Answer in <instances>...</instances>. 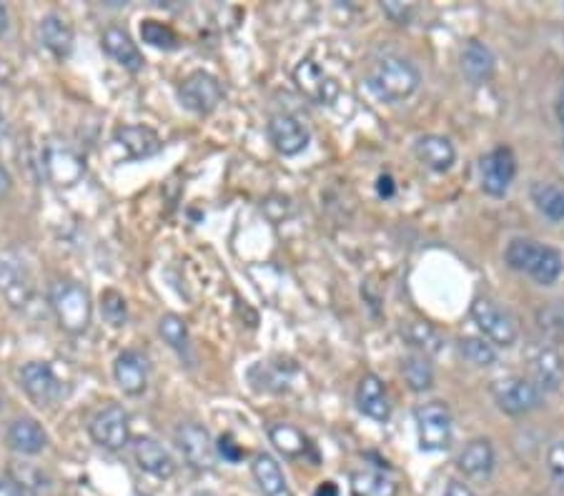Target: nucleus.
<instances>
[{
    "label": "nucleus",
    "mask_w": 564,
    "mask_h": 496,
    "mask_svg": "<svg viewBox=\"0 0 564 496\" xmlns=\"http://www.w3.org/2000/svg\"><path fill=\"white\" fill-rule=\"evenodd\" d=\"M18 379H21V389L26 391V396L38 409H48V406L58 404V399L63 394L61 379L51 369V364H43V361L23 364Z\"/></svg>",
    "instance_id": "1a4fd4ad"
},
{
    "label": "nucleus",
    "mask_w": 564,
    "mask_h": 496,
    "mask_svg": "<svg viewBox=\"0 0 564 496\" xmlns=\"http://www.w3.org/2000/svg\"><path fill=\"white\" fill-rule=\"evenodd\" d=\"M178 101L191 113L209 116L224 101V88H221L219 78L211 76V73L194 71L191 76L183 78V83L178 86Z\"/></svg>",
    "instance_id": "0eeeda50"
},
{
    "label": "nucleus",
    "mask_w": 564,
    "mask_h": 496,
    "mask_svg": "<svg viewBox=\"0 0 564 496\" xmlns=\"http://www.w3.org/2000/svg\"><path fill=\"white\" fill-rule=\"evenodd\" d=\"M269 439L271 444H274L281 454L289 456V459H299V456H304L306 451H309V441H306V436L291 424L269 426Z\"/></svg>",
    "instance_id": "7c9ffc66"
},
{
    "label": "nucleus",
    "mask_w": 564,
    "mask_h": 496,
    "mask_svg": "<svg viewBox=\"0 0 564 496\" xmlns=\"http://www.w3.org/2000/svg\"><path fill=\"white\" fill-rule=\"evenodd\" d=\"M537 324L552 339H564V304H549L537 311Z\"/></svg>",
    "instance_id": "e433bc0d"
},
{
    "label": "nucleus",
    "mask_w": 564,
    "mask_h": 496,
    "mask_svg": "<svg viewBox=\"0 0 564 496\" xmlns=\"http://www.w3.org/2000/svg\"><path fill=\"white\" fill-rule=\"evenodd\" d=\"M414 421H417L419 449L429 451V454L449 449L454 434V421L447 404H442V401H429V404L419 406V409L414 411Z\"/></svg>",
    "instance_id": "39448f33"
},
{
    "label": "nucleus",
    "mask_w": 564,
    "mask_h": 496,
    "mask_svg": "<svg viewBox=\"0 0 564 496\" xmlns=\"http://www.w3.org/2000/svg\"><path fill=\"white\" fill-rule=\"evenodd\" d=\"M43 168H46V176L51 178L56 186H76L78 181L86 173V163L83 158L78 156L73 148L68 146H58V143H51V146L43 151Z\"/></svg>",
    "instance_id": "4468645a"
},
{
    "label": "nucleus",
    "mask_w": 564,
    "mask_h": 496,
    "mask_svg": "<svg viewBox=\"0 0 564 496\" xmlns=\"http://www.w3.org/2000/svg\"><path fill=\"white\" fill-rule=\"evenodd\" d=\"M459 471L469 479L484 481L492 476L494 466H497V454H494V446L489 439H472L462 449L457 459Z\"/></svg>",
    "instance_id": "4be33fe9"
},
{
    "label": "nucleus",
    "mask_w": 564,
    "mask_h": 496,
    "mask_svg": "<svg viewBox=\"0 0 564 496\" xmlns=\"http://www.w3.org/2000/svg\"><path fill=\"white\" fill-rule=\"evenodd\" d=\"M269 138L281 156H299L301 151H306L311 141L309 128L291 113H279V116L271 118Z\"/></svg>",
    "instance_id": "2eb2a0df"
},
{
    "label": "nucleus",
    "mask_w": 564,
    "mask_h": 496,
    "mask_svg": "<svg viewBox=\"0 0 564 496\" xmlns=\"http://www.w3.org/2000/svg\"><path fill=\"white\" fill-rule=\"evenodd\" d=\"M547 471L554 484L564 491V441H552V444H549Z\"/></svg>",
    "instance_id": "58836bf2"
},
{
    "label": "nucleus",
    "mask_w": 564,
    "mask_h": 496,
    "mask_svg": "<svg viewBox=\"0 0 564 496\" xmlns=\"http://www.w3.org/2000/svg\"><path fill=\"white\" fill-rule=\"evenodd\" d=\"M351 496H397L399 484L379 469H359L349 479Z\"/></svg>",
    "instance_id": "cd10ccee"
},
{
    "label": "nucleus",
    "mask_w": 564,
    "mask_h": 496,
    "mask_svg": "<svg viewBox=\"0 0 564 496\" xmlns=\"http://www.w3.org/2000/svg\"><path fill=\"white\" fill-rule=\"evenodd\" d=\"M136 496H146V494H136Z\"/></svg>",
    "instance_id": "864d4df0"
},
{
    "label": "nucleus",
    "mask_w": 564,
    "mask_h": 496,
    "mask_svg": "<svg viewBox=\"0 0 564 496\" xmlns=\"http://www.w3.org/2000/svg\"><path fill=\"white\" fill-rule=\"evenodd\" d=\"M366 83L382 101L399 103L412 98L422 86V73L409 58L382 56L366 73Z\"/></svg>",
    "instance_id": "f03ea898"
},
{
    "label": "nucleus",
    "mask_w": 564,
    "mask_h": 496,
    "mask_svg": "<svg viewBox=\"0 0 564 496\" xmlns=\"http://www.w3.org/2000/svg\"><path fill=\"white\" fill-rule=\"evenodd\" d=\"M0 406H3V399H0Z\"/></svg>",
    "instance_id": "603ef678"
},
{
    "label": "nucleus",
    "mask_w": 564,
    "mask_h": 496,
    "mask_svg": "<svg viewBox=\"0 0 564 496\" xmlns=\"http://www.w3.org/2000/svg\"><path fill=\"white\" fill-rule=\"evenodd\" d=\"M133 459L141 466L146 474L156 476V479H171L176 474V461L171 459L166 449L158 444L151 436H138L133 441Z\"/></svg>",
    "instance_id": "412c9836"
},
{
    "label": "nucleus",
    "mask_w": 564,
    "mask_h": 496,
    "mask_svg": "<svg viewBox=\"0 0 564 496\" xmlns=\"http://www.w3.org/2000/svg\"><path fill=\"white\" fill-rule=\"evenodd\" d=\"M494 401H497L499 409L509 416H524L532 414L542 406V391L532 384L524 376H502V379H494L492 386Z\"/></svg>",
    "instance_id": "423d86ee"
},
{
    "label": "nucleus",
    "mask_w": 564,
    "mask_h": 496,
    "mask_svg": "<svg viewBox=\"0 0 564 496\" xmlns=\"http://www.w3.org/2000/svg\"><path fill=\"white\" fill-rule=\"evenodd\" d=\"M113 141L123 148L128 161H143L161 151V138L148 126H118Z\"/></svg>",
    "instance_id": "6ab92c4d"
},
{
    "label": "nucleus",
    "mask_w": 564,
    "mask_h": 496,
    "mask_svg": "<svg viewBox=\"0 0 564 496\" xmlns=\"http://www.w3.org/2000/svg\"><path fill=\"white\" fill-rule=\"evenodd\" d=\"M379 196H384V198H389V196H394V181H392V176H382L379 178Z\"/></svg>",
    "instance_id": "c03bdc74"
},
{
    "label": "nucleus",
    "mask_w": 564,
    "mask_h": 496,
    "mask_svg": "<svg viewBox=\"0 0 564 496\" xmlns=\"http://www.w3.org/2000/svg\"><path fill=\"white\" fill-rule=\"evenodd\" d=\"M404 379H407L409 389L424 394L434 386V366L429 361V356L424 354H409L402 364Z\"/></svg>",
    "instance_id": "2f4dec72"
},
{
    "label": "nucleus",
    "mask_w": 564,
    "mask_h": 496,
    "mask_svg": "<svg viewBox=\"0 0 564 496\" xmlns=\"http://www.w3.org/2000/svg\"><path fill=\"white\" fill-rule=\"evenodd\" d=\"M444 496H477V494H474L472 486H467L464 481H449Z\"/></svg>",
    "instance_id": "79ce46f5"
},
{
    "label": "nucleus",
    "mask_w": 564,
    "mask_h": 496,
    "mask_svg": "<svg viewBox=\"0 0 564 496\" xmlns=\"http://www.w3.org/2000/svg\"><path fill=\"white\" fill-rule=\"evenodd\" d=\"M414 156L422 163L424 168L434 173H447L449 168L457 161V151H454V143L449 138L437 136V133H427V136L417 138L414 143Z\"/></svg>",
    "instance_id": "aec40b11"
},
{
    "label": "nucleus",
    "mask_w": 564,
    "mask_h": 496,
    "mask_svg": "<svg viewBox=\"0 0 564 496\" xmlns=\"http://www.w3.org/2000/svg\"><path fill=\"white\" fill-rule=\"evenodd\" d=\"M6 28H8V11H6V6L0 3V36L6 33Z\"/></svg>",
    "instance_id": "de8ad7c7"
},
{
    "label": "nucleus",
    "mask_w": 564,
    "mask_h": 496,
    "mask_svg": "<svg viewBox=\"0 0 564 496\" xmlns=\"http://www.w3.org/2000/svg\"><path fill=\"white\" fill-rule=\"evenodd\" d=\"M51 309L66 334H83L91 326V294L76 281H56L51 286Z\"/></svg>",
    "instance_id": "7ed1b4c3"
},
{
    "label": "nucleus",
    "mask_w": 564,
    "mask_h": 496,
    "mask_svg": "<svg viewBox=\"0 0 564 496\" xmlns=\"http://www.w3.org/2000/svg\"><path fill=\"white\" fill-rule=\"evenodd\" d=\"M251 474H254L256 484H259L264 496H294L291 486L286 484V476L281 471L279 461L271 454H256L254 464H251Z\"/></svg>",
    "instance_id": "a878e982"
},
{
    "label": "nucleus",
    "mask_w": 564,
    "mask_h": 496,
    "mask_svg": "<svg viewBox=\"0 0 564 496\" xmlns=\"http://www.w3.org/2000/svg\"><path fill=\"white\" fill-rule=\"evenodd\" d=\"M13 181H11V173H8V168L0 163V196H6L8 191H11Z\"/></svg>",
    "instance_id": "37998d69"
},
{
    "label": "nucleus",
    "mask_w": 564,
    "mask_h": 496,
    "mask_svg": "<svg viewBox=\"0 0 564 496\" xmlns=\"http://www.w3.org/2000/svg\"><path fill=\"white\" fill-rule=\"evenodd\" d=\"M557 113H559V121H562V131H564V83H562V93H559Z\"/></svg>",
    "instance_id": "09e8293b"
},
{
    "label": "nucleus",
    "mask_w": 564,
    "mask_h": 496,
    "mask_svg": "<svg viewBox=\"0 0 564 496\" xmlns=\"http://www.w3.org/2000/svg\"><path fill=\"white\" fill-rule=\"evenodd\" d=\"M0 136H6V118H3V111H0Z\"/></svg>",
    "instance_id": "8fccbe9b"
},
{
    "label": "nucleus",
    "mask_w": 564,
    "mask_h": 496,
    "mask_svg": "<svg viewBox=\"0 0 564 496\" xmlns=\"http://www.w3.org/2000/svg\"><path fill=\"white\" fill-rule=\"evenodd\" d=\"M529 376L542 394L559 391L564 384V359L554 346H537L529 354Z\"/></svg>",
    "instance_id": "ddd939ff"
},
{
    "label": "nucleus",
    "mask_w": 564,
    "mask_h": 496,
    "mask_svg": "<svg viewBox=\"0 0 564 496\" xmlns=\"http://www.w3.org/2000/svg\"><path fill=\"white\" fill-rule=\"evenodd\" d=\"M216 451H219L226 461H231V464H236V461L244 459V449H241V446L236 444L231 436H221L219 444H216Z\"/></svg>",
    "instance_id": "a19ab883"
},
{
    "label": "nucleus",
    "mask_w": 564,
    "mask_h": 496,
    "mask_svg": "<svg viewBox=\"0 0 564 496\" xmlns=\"http://www.w3.org/2000/svg\"><path fill=\"white\" fill-rule=\"evenodd\" d=\"M113 379L121 386L123 394L141 396L148 386V361L141 351L126 349L118 354L113 364Z\"/></svg>",
    "instance_id": "f3484780"
},
{
    "label": "nucleus",
    "mask_w": 564,
    "mask_h": 496,
    "mask_svg": "<svg viewBox=\"0 0 564 496\" xmlns=\"http://www.w3.org/2000/svg\"><path fill=\"white\" fill-rule=\"evenodd\" d=\"M356 406H359L361 414L379 421V424L389 421V416H392V401H389L387 386H384V381L379 376H361L359 386H356Z\"/></svg>",
    "instance_id": "a211bd4d"
},
{
    "label": "nucleus",
    "mask_w": 564,
    "mask_h": 496,
    "mask_svg": "<svg viewBox=\"0 0 564 496\" xmlns=\"http://www.w3.org/2000/svg\"><path fill=\"white\" fill-rule=\"evenodd\" d=\"M158 334H161V339L166 341L178 356H188V351H191V334H188V326L181 316H161V319H158Z\"/></svg>",
    "instance_id": "473e14b6"
},
{
    "label": "nucleus",
    "mask_w": 564,
    "mask_h": 496,
    "mask_svg": "<svg viewBox=\"0 0 564 496\" xmlns=\"http://www.w3.org/2000/svg\"><path fill=\"white\" fill-rule=\"evenodd\" d=\"M101 314H103V319H106L111 326H123L128 319L126 299H123L118 291L108 289L106 294L101 296Z\"/></svg>",
    "instance_id": "4c0bfd02"
},
{
    "label": "nucleus",
    "mask_w": 564,
    "mask_h": 496,
    "mask_svg": "<svg viewBox=\"0 0 564 496\" xmlns=\"http://www.w3.org/2000/svg\"><path fill=\"white\" fill-rule=\"evenodd\" d=\"M194 496H219V494H214V491H196Z\"/></svg>",
    "instance_id": "3c124183"
},
{
    "label": "nucleus",
    "mask_w": 564,
    "mask_h": 496,
    "mask_svg": "<svg viewBox=\"0 0 564 496\" xmlns=\"http://www.w3.org/2000/svg\"><path fill=\"white\" fill-rule=\"evenodd\" d=\"M294 81L306 98H311L314 103H321V106H331L339 98V83H336V78H331L319 63L309 61V58L294 68Z\"/></svg>",
    "instance_id": "f8f14e48"
},
{
    "label": "nucleus",
    "mask_w": 564,
    "mask_h": 496,
    "mask_svg": "<svg viewBox=\"0 0 564 496\" xmlns=\"http://www.w3.org/2000/svg\"><path fill=\"white\" fill-rule=\"evenodd\" d=\"M88 431H91V439L98 446H103V449H123L128 444V439H131V424H128L126 409L118 404L103 406L91 419Z\"/></svg>",
    "instance_id": "9b49d317"
},
{
    "label": "nucleus",
    "mask_w": 564,
    "mask_h": 496,
    "mask_svg": "<svg viewBox=\"0 0 564 496\" xmlns=\"http://www.w3.org/2000/svg\"><path fill=\"white\" fill-rule=\"evenodd\" d=\"M141 38H143V43L158 48V51H176L178 48L176 31H173L171 26H166V23L153 21V18H148V21L141 23Z\"/></svg>",
    "instance_id": "c9c22d12"
},
{
    "label": "nucleus",
    "mask_w": 564,
    "mask_h": 496,
    "mask_svg": "<svg viewBox=\"0 0 564 496\" xmlns=\"http://www.w3.org/2000/svg\"><path fill=\"white\" fill-rule=\"evenodd\" d=\"M504 261L517 274L529 276L539 286L557 284L564 271V259L557 248L539 243L534 238H514L504 251Z\"/></svg>",
    "instance_id": "f257e3e1"
},
{
    "label": "nucleus",
    "mask_w": 564,
    "mask_h": 496,
    "mask_svg": "<svg viewBox=\"0 0 564 496\" xmlns=\"http://www.w3.org/2000/svg\"><path fill=\"white\" fill-rule=\"evenodd\" d=\"M291 376H294V366L271 364V361H261L249 371V381L254 384V389L266 391V394H281L289 389Z\"/></svg>",
    "instance_id": "c85d7f7f"
},
{
    "label": "nucleus",
    "mask_w": 564,
    "mask_h": 496,
    "mask_svg": "<svg viewBox=\"0 0 564 496\" xmlns=\"http://www.w3.org/2000/svg\"><path fill=\"white\" fill-rule=\"evenodd\" d=\"M8 444L18 454L36 456L48 446V434L36 419H16L8 426Z\"/></svg>",
    "instance_id": "393cba45"
},
{
    "label": "nucleus",
    "mask_w": 564,
    "mask_h": 496,
    "mask_svg": "<svg viewBox=\"0 0 564 496\" xmlns=\"http://www.w3.org/2000/svg\"><path fill=\"white\" fill-rule=\"evenodd\" d=\"M472 319L489 344L502 346V349H509V346L517 344V321H514V316L509 314L504 306H499L497 301L487 299V296H477V299L472 301Z\"/></svg>",
    "instance_id": "20e7f679"
},
{
    "label": "nucleus",
    "mask_w": 564,
    "mask_h": 496,
    "mask_svg": "<svg viewBox=\"0 0 564 496\" xmlns=\"http://www.w3.org/2000/svg\"><path fill=\"white\" fill-rule=\"evenodd\" d=\"M529 196H532L534 208L542 213L544 218L554 223L564 221V186L549 181H537L529 188Z\"/></svg>",
    "instance_id": "c756f323"
},
{
    "label": "nucleus",
    "mask_w": 564,
    "mask_h": 496,
    "mask_svg": "<svg viewBox=\"0 0 564 496\" xmlns=\"http://www.w3.org/2000/svg\"><path fill=\"white\" fill-rule=\"evenodd\" d=\"M494 66H497L494 53L484 43L469 41L462 48V73L472 86H484L494 76Z\"/></svg>",
    "instance_id": "b1692460"
},
{
    "label": "nucleus",
    "mask_w": 564,
    "mask_h": 496,
    "mask_svg": "<svg viewBox=\"0 0 564 496\" xmlns=\"http://www.w3.org/2000/svg\"><path fill=\"white\" fill-rule=\"evenodd\" d=\"M0 294L13 309L28 306L33 296V281L28 276V269L11 256H0Z\"/></svg>",
    "instance_id": "dca6fc26"
},
{
    "label": "nucleus",
    "mask_w": 564,
    "mask_h": 496,
    "mask_svg": "<svg viewBox=\"0 0 564 496\" xmlns=\"http://www.w3.org/2000/svg\"><path fill=\"white\" fill-rule=\"evenodd\" d=\"M459 354L464 356V361H469L477 369H489L497 364V351L489 344L487 339H477V336H464L459 339Z\"/></svg>",
    "instance_id": "72a5a7b5"
},
{
    "label": "nucleus",
    "mask_w": 564,
    "mask_h": 496,
    "mask_svg": "<svg viewBox=\"0 0 564 496\" xmlns=\"http://www.w3.org/2000/svg\"><path fill=\"white\" fill-rule=\"evenodd\" d=\"M0 496H23V491L13 481H0Z\"/></svg>",
    "instance_id": "49530a36"
},
{
    "label": "nucleus",
    "mask_w": 564,
    "mask_h": 496,
    "mask_svg": "<svg viewBox=\"0 0 564 496\" xmlns=\"http://www.w3.org/2000/svg\"><path fill=\"white\" fill-rule=\"evenodd\" d=\"M38 36H41V43L53 53L56 58H68L73 51V28L63 21L61 16L51 13L41 21L38 26Z\"/></svg>",
    "instance_id": "bb28decb"
},
{
    "label": "nucleus",
    "mask_w": 564,
    "mask_h": 496,
    "mask_svg": "<svg viewBox=\"0 0 564 496\" xmlns=\"http://www.w3.org/2000/svg\"><path fill=\"white\" fill-rule=\"evenodd\" d=\"M382 11L387 13L397 26H407L409 16H412V8H409L407 3H399V0H384Z\"/></svg>",
    "instance_id": "ea45409f"
},
{
    "label": "nucleus",
    "mask_w": 564,
    "mask_h": 496,
    "mask_svg": "<svg viewBox=\"0 0 564 496\" xmlns=\"http://www.w3.org/2000/svg\"><path fill=\"white\" fill-rule=\"evenodd\" d=\"M479 176H482V191L487 193V196H507L514 183V176H517V158H514L512 148L497 146L494 151H489L487 156L482 158Z\"/></svg>",
    "instance_id": "9d476101"
},
{
    "label": "nucleus",
    "mask_w": 564,
    "mask_h": 496,
    "mask_svg": "<svg viewBox=\"0 0 564 496\" xmlns=\"http://www.w3.org/2000/svg\"><path fill=\"white\" fill-rule=\"evenodd\" d=\"M314 496H339V489H336L334 481H321L319 489L314 491Z\"/></svg>",
    "instance_id": "a18cd8bd"
},
{
    "label": "nucleus",
    "mask_w": 564,
    "mask_h": 496,
    "mask_svg": "<svg viewBox=\"0 0 564 496\" xmlns=\"http://www.w3.org/2000/svg\"><path fill=\"white\" fill-rule=\"evenodd\" d=\"M404 336H407L409 344L417 349V354L432 356L442 351V336L437 334V329H432L429 324H422V321H414V324H409L407 331H404Z\"/></svg>",
    "instance_id": "f704fd0d"
},
{
    "label": "nucleus",
    "mask_w": 564,
    "mask_h": 496,
    "mask_svg": "<svg viewBox=\"0 0 564 496\" xmlns=\"http://www.w3.org/2000/svg\"><path fill=\"white\" fill-rule=\"evenodd\" d=\"M101 46H103V51H106L108 56L118 63V66L126 68V71H131V73H138L143 68V63H146L143 61V53L138 51V46L131 41V36H128L123 28H116V26L106 28L101 36Z\"/></svg>",
    "instance_id": "5701e85b"
},
{
    "label": "nucleus",
    "mask_w": 564,
    "mask_h": 496,
    "mask_svg": "<svg viewBox=\"0 0 564 496\" xmlns=\"http://www.w3.org/2000/svg\"><path fill=\"white\" fill-rule=\"evenodd\" d=\"M176 446L183 454L186 464L196 471H209L216 466V444L209 429L201 424H181L176 429Z\"/></svg>",
    "instance_id": "6e6552de"
}]
</instances>
